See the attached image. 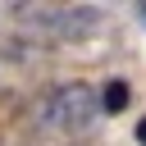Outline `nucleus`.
<instances>
[{
	"label": "nucleus",
	"mask_w": 146,
	"mask_h": 146,
	"mask_svg": "<svg viewBox=\"0 0 146 146\" xmlns=\"http://www.w3.org/2000/svg\"><path fill=\"white\" fill-rule=\"evenodd\" d=\"M141 18H146V5H141Z\"/></svg>",
	"instance_id": "20e7f679"
},
{
	"label": "nucleus",
	"mask_w": 146,
	"mask_h": 146,
	"mask_svg": "<svg viewBox=\"0 0 146 146\" xmlns=\"http://www.w3.org/2000/svg\"><path fill=\"white\" fill-rule=\"evenodd\" d=\"M100 105H105L110 114H114V110H123V105H128V82H123V78H114V82L105 87V96H100Z\"/></svg>",
	"instance_id": "f03ea898"
},
{
	"label": "nucleus",
	"mask_w": 146,
	"mask_h": 146,
	"mask_svg": "<svg viewBox=\"0 0 146 146\" xmlns=\"http://www.w3.org/2000/svg\"><path fill=\"white\" fill-rule=\"evenodd\" d=\"M91 110H96V96H91L82 82H73V87H64V91L55 96V110H50V114H55L59 123H68V119H73V123H87Z\"/></svg>",
	"instance_id": "f257e3e1"
},
{
	"label": "nucleus",
	"mask_w": 146,
	"mask_h": 146,
	"mask_svg": "<svg viewBox=\"0 0 146 146\" xmlns=\"http://www.w3.org/2000/svg\"><path fill=\"white\" fill-rule=\"evenodd\" d=\"M137 141H141V146H146V119H141V123H137Z\"/></svg>",
	"instance_id": "7ed1b4c3"
}]
</instances>
